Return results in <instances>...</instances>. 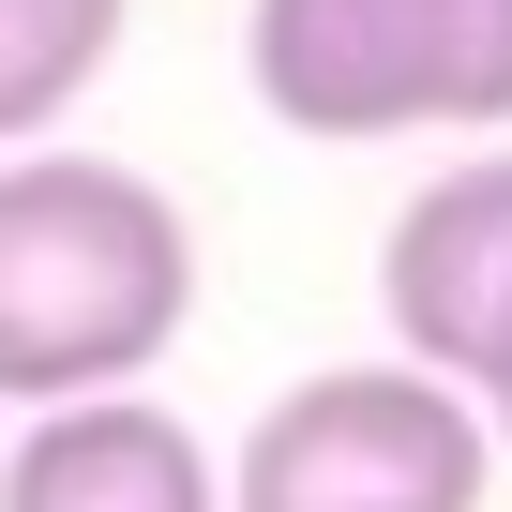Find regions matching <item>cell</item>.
I'll use <instances>...</instances> for the list:
<instances>
[{
    "mask_svg": "<svg viewBox=\"0 0 512 512\" xmlns=\"http://www.w3.org/2000/svg\"><path fill=\"white\" fill-rule=\"evenodd\" d=\"M241 76L287 136H512V0H241Z\"/></svg>",
    "mask_w": 512,
    "mask_h": 512,
    "instance_id": "2",
    "label": "cell"
},
{
    "mask_svg": "<svg viewBox=\"0 0 512 512\" xmlns=\"http://www.w3.org/2000/svg\"><path fill=\"white\" fill-rule=\"evenodd\" d=\"M377 317H392L407 362L482 377V347L512 317V151H467V166H437L392 211V241H377Z\"/></svg>",
    "mask_w": 512,
    "mask_h": 512,
    "instance_id": "4",
    "label": "cell"
},
{
    "mask_svg": "<svg viewBox=\"0 0 512 512\" xmlns=\"http://www.w3.org/2000/svg\"><path fill=\"white\" fill-rule=\"evenodd\" d=\"M497 497V422L437 362H317L302 392L256 407L226 452V512H482Z\"/></svg>",
    "mask_w": 512,
    "mask_h": 512,
    "instance_id": "3",
    "label": "cell"
},
{
    "mask_svg": "<svg viewBox=\"0 0 512 512\" xmlns=\"http://www.w3.org/2000/svg\"><path fill=\"white\" fill-rule=\"evenodd\" d=\"M0 512H226V452L151 392H61L0 452Z\"/></svg>",
    "mask_w": 512,
    "mask_h": 512,
    "instance_id": "5",
    "label": "cell"
},
{
    "mask_svg": "<svg viewBox=\"0 0 512 512\" xmlns=\"http://www.w3.org/2000/svg\"><path fill=\"white\" fill-rule=\"evenodd\" d=\"M467 392H482V422H497V452H512V317H497V347H482V377H467Z\"/></svg>",
    "mask_w": 512,
    "mask_h": 512,
    "instance_id": "7",
    "label": "cell"
},
{
    "mask_svg": "<svg viewBox=\"0 0 512 512\" xmlns=\"http://www.w3.org/2000/svg\"><path fill=\"white\" fill-rule=\"evenodd\" d=\"M136 0H0V151H31L106 61H121Z\"/></svg>",
    "mask_w": 512,
    "mask_h": 512,
    "instance_id": "6",
    "label": "cell"
},
{
    "mask_svg": "<svg viewBox=\"0 0 512 512\" xmlns=\"http://www.w3.org/2000/svg\"><path fill=\"white\" fill-rule=\"evenodd\" d=\"M196 332V226L121 151H0V407L136 392Z\"/></svg>",
    "mask_w": 512,
    "mask_h": 512,
    "instance_id": "1",
    "label": "cell"
}]
</instances>
